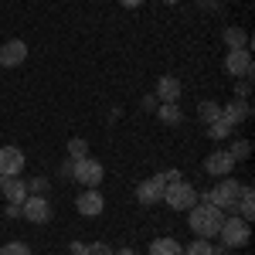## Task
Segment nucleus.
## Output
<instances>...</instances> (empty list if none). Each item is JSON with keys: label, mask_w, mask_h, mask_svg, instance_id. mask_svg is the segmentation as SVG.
Here are the masks:
<instances>
[{"label": "nucleus", "mask_w": 255, "mask_h": 255, "mask_svg": "<svg viewBox=\"0 0 255 255\" xmlns=\"http://www.w3.org/2000/svg\"><path fill=\"white\" fill-rule=\"evenodd\" d=\"M0 194L7 197V204H24L27 201V180L20 177H0Z\"/></svg>", "instance_id": "obj_11"}, {"label": "nucleus", "mask_w": 255, "mask_h": 255, "mask_svg": "<svg viewBox=\"0 0 255 255\" xmlns=\"http://www.w3.org/2000/svg\"><path fill=\"white\" fill-rule=\"evenodd\" d=\"M228 157L235 160V163L249 160V157H252V143H249V139H232V146H228Z\"/></svg>", "instance_id": "obj_21"}, {"label": "nucleus", "mask_w": 255, "mask_h": 255, "mask_svg": "<svg viewBox=\"0 0 255 255\" xmlns=\"http://www.w3.org/2000/svg\"><path fill=\"white\" fill-rule=\"evenodd\" d=\"M150 255H184L177 238H153L150 242Z\"/></svg>", "instance_id": "obj_18"}, {"label": "nucleus", "mask_w": 255, "mask_h": 255, "mask_svg": "<svg viewBox=\"0 0 255 255\" xmlns=\"http://www.w3.org/2000/svg\"><path fill=\"white\" fill-rule=\"evenodd\" d=\"M218 238H221V245H225V249H245V245H249V238H252V228H249V221H245V218L225 215Z\"/></svg>", "instance_id": "obj_2"}, {"label": "nucleus", "mask_w": 255, "mask_h": 255, "mask_svg": "<svg viewBox=\"0 0 255 255\" xmlns=\"http://www.w3.org/2000/svg\"><path fill=\"white\" fill-rule=\"evenodd\" d=\"M20 170H24V150L0 146V177H20Z\"/></svg>", "instance_id": "obj_9"}, {"label": "nucleus", "mask_w": 255, "mask_h": 255, "mask_svg": "<svg viewBox=\"0 0 255 255\" xmlns=\"http://www.w3.org/2000/svg\"><path fill=\"white\" fill-rule=\"evenodd\" d=\"M204 170H208V177H228L235 170V160L228 157V150H215L204 160Z\"/></svg>", "instance_id": "obj_13"}, {"label": "nucleus", "mask_w": 255, "mask_h": 255, "mask_svg": "<svg viewBox=\"0 0 255 255\" xmlns=\"http://www.w3.org/2000/svg\"><path fill=\"white\" fill-rule=\"evenodd\" d=\"M0 255H34V252H31L24 242H7V245L0 249Z\"/></svg>", "instance_id": "obj_25"}, {"label": "nucleus", "mask_w": 255, "mask_h": 255, "mask_svg": "<svg viewBox=\"0 0 255 255\" xmlns=\"http://www.w3.org/2000/svg\"><path fill=\"white\" fill-rule=\"evenodd\" d=\"M211 249H215V245H211L208 238H194V242H191V245L184 249V255H215Z\"/></svg>", "instance_id": "obj_24"}, {"label": "nucleus", "mask_w": 255, "mask_h": 255, "mask_svg": "<svg viewBox=\"0 0 255 255\" xmlns=\"http://www.w3.org/2000/svg\"><path fill=\"white\" fill-rule=\"evenodd\" d=\"M225 44H228V51H235V48H252V44H249V34H245L242 27H225Z\"/></svg>", "instance_id": "obj_20"}, {"label": "nucleus", "mask_w": 255, "mask_h": 255, "mask_svg": "<svg viewBox=\"0 0 255 255\" xmlns=\"http://www.w3.org/2000/svg\"><path fill=\"white\" fill-rule=\"evenodd\" d=\"M48 180L44 177H34V180H27V194H41V197H48Z\"/></svg>", "instance_id": "obj_26"}, {"label": "nucleus", "mask_w": 255, "mask_h": 255, "mask_svg": "<svg viewBox=\"0 0 255 255\" xmlns=\"http://www.w3.org/2000/svg\"><path fill=\"white\" fill-rule=\"evenodd\" d=\"M72 177H75V184H82V187H99L102 177H106V167L92 157H82V160L72 163Z\"/></svg>", "instance_id": "obj_5"}, {"label": "nucleus", "mask_w": 255, "mask_h": 255, "mask_svg": "<svg viewBox=\"0 0 255 255\" xmlns=\"http://www.w3.org/2000/svg\"><path fill=\"white\" fill-rule=\"evenodd\" d=\"M163 191H167L163 174H153V177H146V180H139V184H136V201L143 204V208H153V204L163 201Z\"/></svg>", "instance_id": "obj_8"}, {"label": "nucleus", "mask_w": 255, "mask_h": 255, "mask_svg": "<svg viewBox=\"0 0 255 255\" xmlns=\"http://www.w3.org/2000/svg\"><path fill=\"white\" fill-rule=\"evenodd\" d=\"M157 119L163 123V126H177V123L184 119V113H180V102H160Z\"/></svg>", "instance_id": "obj_17"}, {"label": "nucleus", "mask_w": 255, "mask_h": 255, "mask_svg": "<svg viewBox=\"0 0 255 255\" xmlns=\"http://www.w3.org/2000/svg\"><path fill=\"white\" fill-rule=\"evenodd\" d=\"M51 201L48 197H41V194H27V201L20 204V218H27L31 225H48L51 221Z\"/></svg>", "instance_id": "obj_7"}, {"label": "nucleus", "mask_w": 255, "mask_h": 255, "mask_svg": "<svg viewBox=\"0 0 255 255\" xmlns=\"http://www.w3.org/2000/svg\"><path fill=\"white\" fill-rule=\"evenodd\" d=\"M3 215H7V218H17L20 208H17V204H7V211H3Z\"/></svg>", "instance_id": "obj_31"}, {"label": "nucleus", "mask_w": 255, "mask_h": 255, "mask_svg": "<svg viewBox=\"0 0 255 255\" xmlns=\"http://www.w3.org/2000/svg\"><path fill=\"white\" fill-rule=\"evenodd\" d=\"M232 133H235V126H232V123H225V119L208 123V136H211V139H228Z\"/></svg>", "instance_id": "obj_22"}, {"label": "nucleus", "mask_w": 255, "mask_h": 255, "mask_svg": "<svg viewBox=\"0 0 255 255\" xmlns=\"http://www.w3.org/2000/svg\"><path fill=\"white\" fill-rule=\"evenodd\" d=\"M221 221H225V211L215 208V204H208V201H197L194 208H187V225H191V232L197 238H218L221 232Z\"/></svg>", "instance_id": "obj_1"}, {"label": "nucleus", "mask_w": 255, "mask_h": 255, "mask_svg": "<svg viewBox=\"0 0 255 255\" xmlns=\"http://www.w3.org/2000/svg\"><path fill=\"white\" fill-rule=\"evenodd\" d=\"M180 177H184L180 170H163V180H167V184H174V180H180Z\"/></svg>", "instance_id": "obj_30"}, {"label": "nucleus", "mask_w": 255, "mask_h": 255, "mask_svg": "<svg viewBox=\"0 0 255 255\" xmlns=\"http://www.w3.org/2000/svg\"><path fill=\"white\" fill-rule=\"evenodd\" d=\"M160 3H180V0H160Z\"/></svg>", "instance_id": "obj_33"}, {"label": "nucleus", "mask_w": 255, "mask_h": 255, "mask_svg": "<svg viewBox=\"0 0 255 255\" xmlns=\"http://www.w3.org/2000/svg\"><path fill=\"white\" fill-rule=\"evenodd\" d=\"M68 157H72V160L89 157V143H85L82 136H72V139H68Z\"/></svg>", "instance_id": "obj_23"}, {"label": "nucleus", "mask_w": 255, "mask_h": 255, "mask_svg": "<svg viewBox=\"0 0 255 255\" xmlns=\"http://www.w3.org/2000/svg\"><path fill=\"white\" fill-rule=\"evenodd\" d=\"M225 72H228L232 79H252V72H255L252 51H249V48H235V51H228V55H225Z\"/></svg>", "instance_id": "obj_6"}, {"label": "nucleus", "mask_w": 255, "mask_h": 255, "mask_svg": "<svg viewBox=\"0 0 255 255\" xmlns=\"http://www.w3.org/2000/svg\"><path fill=\"white\" fill-rule=\"evenodd\" d=\"M75 208H79V215H85V218H99L102 208H106V201L99 194V187H85L79 194V201H75Z\"/></svg>", "instance_id": "obj_10"}, {"label": "nucleus", "mask_w": 255, "mask_h": 255, "mask_svg": "<svg viewBox=\"0 0 255 255\" xmlns=\"http://www.w3.org/2000/svg\"><path fill=\"white\" fill-rule=\"evenodd\" d=\"M249 96H252V79H238V99L249 102Z\"/></svg>", "instance_id": "obj_28"}, {"label": "nucleus", "mask_w": 255, "mask_h": 255, "mask_svg": "<svg viewBox=\"0 0 255 255\" xmlns=\"http://www.w3.org/2000/svg\"><path fill=\"white\" fill-rule=\"evenodd\" d=\"M82 255H113V249H109V245H102V242H96V245H85Z\"/></svg>", "instance_id": "obj_27"}, {"label": "nucleus", "mask_w": 255, "mask_h": 255, "mask_svg": "<svg viewBox=\"0 0 255 255\" xmlns=\"http://www.w3.org/2000/svg\"><path fill=\"white\" fill-rule=\"evenodd\" d=\"M197 191L194 184H187L184 177L180 180H174V184H167V191H163V204L170 208V211H187V208H194L197 204Z\"/></svg>", "instance_id": "obj_4"}, {"label": "nucleus", "mask_w": 255, "mask_h": 255, "mask_svg": "<svg viewBox=\"0 0 255 255\" xmlns=\"http://www.w3.org/2000/svg\"><path fill=\"white\" fill-rule=\"evenodd\" d=\"M238 191H242V184H238V180L221 177V184H215L211 191H204V197H197V201H208V204H215V208H221V211H235Z\"/></svg>", "instance_id": "obj_3"}, {"label": "nucleus", "mask_w": 255, "mask_h": 255, "mask_svg": "<svg viewBox=\"0 0 255 255\" xmlns=\"http://www.w3.org/2000/svg\"><path fill=\"white\" fill-rule=\"evenodd\" d=\"M180 92H184V85L177 75H160L157 79V102H180Z\"/></svg>", "instance_id": "obj_14"}, {"label": "nucleus", "mask_w": 255, "mask_h": 255, "mask_svg": "<svg viewBox=\"0 0 255 255\" xmlns=\"http://www.w3.org/2000/svg\"><path fill=\"white\" fill-rule=\"evenodd\" d=\"M249 113H252V109H249V102H245V99H232V102L221 109V119H225V123H232V126H238V123H245V119H249Z\"/></svg>", "instance_id": "obj_16"}, {"label": "nucleus", "mask_w": 255, "mask_h": 255, "mask_svg": "<svg viewBox=\"0 0 255 255\" xmlns=\"http://www.w3.org/2000/svg\"><path fill=\"white\" fill-rule=\"evenodd\" d=\"M24 58H27V44L20 38L7 41L0 48V68H17V65H24Z\"/></svg>", "instance_id": "obj_12"}, {"label": "nucleus", "mask_w": 255, "mask_h": 255, "mask_svg": "<svg viewBox=\"0 0 255 255\" xmlns=\"http://www.w3.org/2000/svg\"><path fill=\"white\" fill-rule=\"evenodd\" d=\"M197 119L208 126V123H215V119H221V106L218 102H211V99H204V102H197Z\"/></svg>", "instance_id": "obj_19"}, {"label": "nucleus", "mask_w": 255, "mask_h": 255, "mask_svg": "<svg viewBox=\"0 0 255 255\" xmlns=\"http://www.w3.org/2000/svg\"><path fill=\"white\" fill-rule=\"evenodd\" d=\"M119 7H126V10H136V7H143V0H116Z\"/></svg>", "instance_id": "obj_29"}, {"label": "nucleus", "mask_w": 255, "mask_h": 255, "mask_svg": "<svg viewBox=\"0 0 255 255\" xmlns=\"http://www.w3.org/2000/svg\"><path fill=\"white\" fill-rule=\"evenodd\" d=\"M235 215L245 218V221H252V218H255V191H252V184H242L238 201H235Z\"/></svg>", "instance_id": "obj_15"}, {"label": "nucleus", "mask_w": 255, "mask_h": 255, "mask_svg": "<svg viewBox=\"0 0 255 255\" xmlns=\"http://www.w3.org/2000/svg\"><path fill=\"white\" fill-rule=\"evenodd\" d=\"M113 255H139L136 249H119V252H113Z\"/></svg>", "instance_id": "obj_32"}]
</instances>
